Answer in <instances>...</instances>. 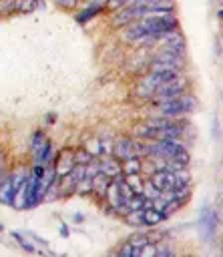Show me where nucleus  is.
<instances>
[{"label": "nucleus", "mask_w": 223, "mask_h": 257, "mask_svg": "<svg viewBox=\"0 0 223 257\" xmlns=\"http://www.w3.org/2000/svg\"><path fill=\"white\" fill-rule=\"evenodd\" d=\"M72 157H74V165H86L88 161L94 159V157H90L82 147H76V149L72 151Z\"/></svg>", "instance_id": "aec40b11"}, {"label": "nucleus", "mask_w": 223, "mask_h": 257, "mask_svg": "<svg viewBox=\"0 0 223 257\" xmlns=\"http://www.w3.org/2000/svg\"><path fill=\"white\" fill-rule=\"evenodd\" d=\"M0 203L2 205H12L14 203V189H12V177L10 171L4 175V179L0 181Z\"/></svg>", "instance_id": "1a4fd4ad"}, {"label": "nucleus", "mask_w": 223, "mask_h": 257, "mask_svg": "<svg viewBox=\"0 0 223 257\" xmlns=\"http://www.w3.org/2000/svg\"><path fill=\"white\" fill-rule=\"evenodd\" d=\"M82 149L90 155V157H100L102 155V141L100 139H90V141H86V145H82Z\"/></svg>", "instance_id": "a211bd4d"}, {"label": "nucleus", "mask_w": 223, "mask_h": 257, "mask_svg": "<svg viewBox=\"0 0 223 257\" xmlns=\"http://www.w3.org/2000/svg\"><path fill=\"white\" fill-rule=\"evenodd\" d=\"M219 2H221V0H219Z\"/></svg>", "instance_id": "2f4dec72"}, {"label": "nucleus", "mask_w": 223, "mask_h": 257, "mask_svg": "<svg viewBox=\"0 0 223 257\" xmlns=\"http://www.w3.org/2000/svg\"><path fill=\"white\" fill-rule=\"evenodd\" d=\"M18 10V0H2L0 14H12Z\"/></svg>", "instance_id": "393cba45"}, {"label": "nucleus", "mask_w": 223, "mask_h": 257, "mask_svg": "<svg viewBox=\"0 0 223 257\" xmlns=\"http://www.w3.org/2000/svg\"><path fill=\"white\" fill-rule=\"evenodd\" d=\"M121 171H123V175H141L143 173V161H141V157L133 155V157L121 161Z\"/></svg>", "instance_id": "9d476101"}, {"label": "nucleus", "mask_w": 223, "mask_h": 257, "mask_svg": "<svg viewBox=\"0 0 223 257\" xmlns=\"http://www.w3.org/2000/svg\"><path fill=\"white\" fill-rule=\"evenodd\" d=\"M2 229H4V227H2V223H0V231H2Z\"/></svg>", "instance_id": "7c9ffc66"}, {"label": "nucleus", "mask_w": 223, "mask_h": 257, "mask_svg": "<svg viewBox=\"0 0 223 257\" xmlns=\"http://www.w3.org/2000/svg\"><path fill=\"white\" fill-rule=\"evenodd\" d=\"M74 193H78V195H88V193H92V179H88V177L80 179V181L76 183V187H74Z\"/></svg>", "instance_id": "412c9836"}, {"label": "nucleus", "mask_w": 223, "mask_h": 257, "mask_svg": "<svg viewBox=\"0 0 223 257\" xmlns=\"http://www.w3.org/2000/svg\"><path fill=\"white\" fill-rule=\"evenodd\" d=\"M110 155H113L115 159H119V161H125V159H129V157H133V155H135V141L129 139V137L117 139V141L113 143Z\"/></svg>", "instance_id": "423d86ee"}, {"label": "nucleus", "mask_w": 223, "mask_h": 257, "mask_svg": "<svg viewBox=\"0 0 223 257\" xmlns=\"http://www.w3.org/2000/svg\"><path fill=\"white\" fill-rule=\"evenodd\" d=\"M34 163H38V165H50L52 163V141L48 139L44 145H42V149L34 155Z\"/></svg>", "instance_id": "4468645a"}, {"label": "nucleus", "mask_w": 223, "mask_h": 257, "mask_svg": "<svg viewBox=\"0 0 223 257\" xmlns=\"http://www.w3.org/2000/svg\"><path fill=\"white\" fill-rule=\"evenodd\" d=\"M108 183H110V179H108V177H104L102 173H98L96 177H92V193H94V195H98L100 199H104V193H106Z\"/></svg>", "instance_id": "dca6fc26"}, {"label": "nucleus", "mask_w": 223, "mask_h": 257, "mask_svg": "<svg viewBox=\"0 0 223 257\" xmlns=\"http://www.w3.org/2000/svg\"><path fill=\"white\" fill-rule=\"evenodd\" d=\"M155 106H157V114L159 116H165V118H181V116H185V114H189V112L195 110L197 98H195V94H191L187 90L179 98H173V100H167V102H159Z\"/></svg>", "instance_id": "f03ea898"}, {"label": "nucleus", "mask_w": 223, "mask_h": 257, "mask_svg": "<svg viewBox=\"0 0 223 257\" xmlns=\"http://www.w3.org/2000/svg\"><path fill=\"white\" fill-rule=\"evenodd\" d=\"M149 181H151L157 189H161V191H169V189L173 187L175 173H173V171H153L151 177H149Z\"/></svg>", "instance_id": "6e6552de"}, {"label": "nucleus", "mask_w": 223, "mask_h": 257, "mask_svg": "<svg viewBox=\"0 0 223 257\" xmlns=\"http://www.w3.org/2000/svg\"><path fill=\"white\" fill-rule=\"evenodd\" d=\"M46 141H48V137L44 135V131H34L32 137H30V151H32V155H36Z\"/></svg>", "instance_id": "f3484780"}, {"label": "nucleus", "mask_w": 223, "mask_h": 257, "mask_svg": "<svg viewBox=\"0 0 223 257\" xmlns=\"http://www.w3.org/2000/svg\"><path fill=\"white\" fill-rule=\"evenodd\" d=\"M60 233H62V235H64V237H66V235H68V229H66V227H64V225H62V227H60Z\"/></svg>", "instance_id": "c756f323"}, {"label": "nucleus", "mask_w": 223, "mask_h": 257, "mask_svg": "<svg viewBox=\"0 0 223 257\" xmlns=\"http://www.w3.org/2000/svg\"><path fill=\"white\" fill-rule=\"evenodd\" d=\"M102 10H104V6H86V8H82L80 12H76L74 20H76L78 24H84V22H88L90 18H94L96 14H100Z\"/></svg>", "instance_id": "2eb2a0df"}, {"label": "nucleus", "mask_w": 223, "mask_h": 257, "mask_svg": "<svg viewBox=\"0 0 223 257\" xmlns=\"http://www.w3.org/2000/svg\"><path fill=\"white\" fill-rule=\"evenodd\" d=\"M217 223H219V217L215 215V211L211 207H207V205L201 207V211H199V233H201L203 241H211L213 239Z\"/></svg>", "instance_id": "20e7f679"}, {"label": "nucleus", "mask_w": 223, "mask_h": 257, "mask_svg": "<svg viewBox=\"0 0 223 257\" xmlns=\"http://www.w3.org/2000/svg\"><path fill=\"white\" fill-rule=\"evenodd\" d=\"M38 6V0H18V14H30Z\"/></svg>", "instance_id": "4be33fe9"}, {"label": "nucleus", "mask_w": 223, "mask_h": 257, "mask_svg": "<svg viewBox=\"0 0 223 257\" xmlns=\"http://www.w3.org/2000/svg\"><path fill=\"white\" fill-rule=\"evenodd\" d=\"M12 237L18 241V245H20L24 251H28V253H36V247H34V245H30V243L20 235V233H16V231H14V233H12Z\"/></svg>", "instance_id": "a878e982"}, {"label": "nucleus", "mask_w": 223, "mask_h": 257, "mask_svg": "<svg viewBox=\"0 0 223 257\" xmlns=\"http://www.w3.org/2000/svg\"><path fill=\"white\" fill-rule=\"evenodd\" d=\"M135 249H141L143 245H147V243H151V239H149V233H133L129 239H127Z\"/></svg>", "instance_id": "6ab92c4d"}, {"label": "nucleus", "mask_w": 223, "mask_h": 257, "mask_svg": "<svg viewBox=\"0 0 223 257\" xmlns=\"http://www.w3.org/2000/svg\"><path fill=\"white\" fill-rule=\"evenodd\" d=\"M100 173H102L104 177H108V179L119 177V175L123 173V171H121V161L115 159V157H110V159H106V161H100Z\"/></svg>", "instance_id": "9b49d317"}, {"label": "nucleus", "mask_w": 223, "mask_h": 257, "mask_svg": "<svg viewBox=\"0 0 223 257\" xmlns=\"http://www.w3.org/2000/svg\"><path fill=\"white\" fill-rule=\"evenodd\" d=\"M8 171H6V167H4V161H2V155H0V181L4 179V175H6Z\"/></svg>", "instance_id": "c85d7f7f"}, {"label": "nucleus", "mask_w": 223, "mask_h": 257, "mask_svg": "<svg viewBox=\"0 0 223 257\" xmlns=\"http://www.w3.org/2000/svg\"><path fill=\"white\" fill-rule=\"evenodd\" d=\"M153 94H155V86L149 82V78H147V76H143V78L137 82V88H135V96H139V98H145V100H151V98H153Z\"/></svg>", "instance_id": "f8f14e48"}, {"label": "nucleus", "mask_w": 223, "mask_h": 257, "mask_svg": "<svg viewBox=\"0 0 223 257\" xmlns=\"http://www.w3.org/2000/svg\"><path fill=\"white\" fill-rule=\"evenodd\" d=\"M117 255H119V257H131V255H139V249H135V247H133L129 241H125V243H123V245L117 249Z\"/></svg>", "instance_id": "b1692460"}, {"label": "nucleus", "mask_w": 223, "mask_h": 257, "mask_svg": "<svg viewBox=\"0 0 223 257\" xmlns=\"http://www.w3.org/2000/svg\"><path fill=\"white\" fill-rule=\"evenodd\" d=\"M108 0H86V6H104Z\"/></svg>", "instance_id": "cd10ccee"}, {"label": "nucleus", "mask_w": 223, "mask_h": 257, "mask_svg": "<svg viewBox=\"0 0 223 257\" xmlns=\"http://www.w3.org/2000/svg\"><path fill=\"white\" fill-rule=\"evenodd\" d=\"M125 181L129 183V187H131L135 193H141V189H143V179H141V175H125Z\"/></svg>", "instance_id": "5701e85b"}, {"label": "nucleus", "mask_w": 223, "mask_h": 257, "mask_svg": "<svg viewBox=\"0 0 223 257\" xmlns=\"http://www.w3.org/2000/svg\"><path fill=\"white\" fill-rule=\"evenodd\" d=\"M74 149H62L56 157V161H52V167L56 171V177H64L72 167H74V157H72Z\"/></svg>", "instance_id": "0eeeda50"}, {"label": "nucleus", "mask_w": 223, "mask_h": 257, "mask_svg": "<svg viewBox=\"0 0 223 257\" xmlns=\"http://www.w3.org/2000/svg\"><path fill=\"white\" fill-rule=\"evenodd\" d=\"M42 201V189H40V177L32 175L28 171L26 177V199H24V209H32Z\"/></svg>", "instance_id": "39448f33"}, {"label": "nucleus", "mask_w": 223, "mask_h": 257, "mask_svg": "<svg viewBox=\"0 0 223 257\" xmlns=\"http://www.w3.org/2000/svg\"><path fill=\"white\" fill-rule=\"evenodd\" d=\"M76 2L78 0H56V4L62 8H72V6H76Z\"/></svg>", "instance_id": "bb28decb"}, {"label": "nucleus", "mask_w": 223, "mask_h": 257, "mask_svg": "<svg viewBox=\"0 0 223 257\" xmlns=\"http://www.w3.org/2000/svg\"><path fill=\"white\" fill-rule=\"evenodd\" d=\"M123 40L129 42H149V40H159L163 38L167 32L177 30L179 28V20L175 16V12L171 14H163V16H155V18H141V20H133L127 26H123Z\"/></svg>", "instance_id": "f257e3e1"}, {"label": "nucleus", "mask_w": 223, "mask_h": 257, "mask_svg": "<svg viewBox=\"0 0 223 257\" xmlns=\"http://www.w3.org/2000/svg\"><path fill=\"white\" fill-rule=\"evenodd\" d=\"M167 217L161 213V211H157V209H153V207H149V209H143V221H145V227H157L161 221H165Z\"/></svg>", "instance_id": "ddd939ff"}, {"label": "nucleus", "mask_w": 223, "mask_h": 257, "mask_svg": "<svg viewBox=\"0 0 223 257\" xmlns=\"http://www.w3.org/2000/svg\"><path fill=\"white\" fill-rule=\"evenodd\" d=\"M189 90V78H185L183 74H179L177 78L157 86L151 102L153 104H159V102H167V100H173V98H179L181 94H185Z\"/></svg>", "instance_id": "7ed1b4c3"}]
</instances>
